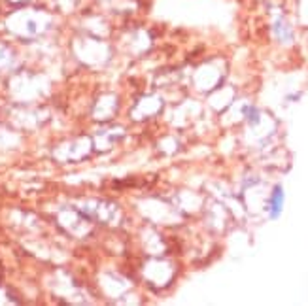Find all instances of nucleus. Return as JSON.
Here are the masks:
<instances>
[{
  "mask_svg": "<svg viewBox=\"0 0 308 306\" xmlns=\"http://www.w3.org/2000/svg\"><path fill=\"white\" fill-rule=\"evenodd\" d=\"M282 208H284V189L280 185H276L272 191V197H270V206H268L270 218H278L282 214Z\"/></svg>",
  "mask_w": 308,
  "mask_h": 306,
  "instance_id": "obj_1",
  "label": "nucleus"
}]
</instances>
